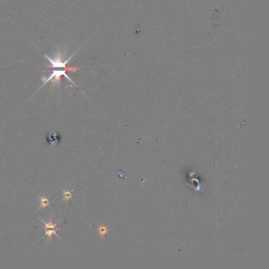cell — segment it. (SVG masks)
I'll return each instance as SVG.
<instances>
[{"instance_id":"cell-6","label":"cell","mask_w":269,"mask_h":269,"mask_svg":"<svg viewBox=\"0 0 269 269\" xmlns=\"http://www.w3.org/2000/svg\"><path fill=\"white\" fill-rule=\"evenodd\" d=\"M108 233V229L105 225L102 224L98 227V234L100 237H104Z\"/></svg>"},{"instance_id":"cell-7","label":"cell","mask_w":269,"mask_h":269,"mask_svg":"<svg viewBox=\"0 0 269 269\" xmlns=\"http://www.w3.org/2000/svg\"><path fill=\"white\" fill-rule=\"evenodd\" d=\"M72 197H73L72 191L63 190V200H65L66 201H67L72 200Z\"/></svg>"},{"instance_id":"cell-5","label":"cell","mask_w":269,"mask_h":269,"mask_svg":"<svg viewBox=\"0 0 269 269\" xmlns=\"http://www.w3.org/2000/svg\"><path fill=\"white\" fill-rule=\"evenodd\" d=\"M41 221H42L43 223L44 224V229H56V230H59L62 229V228H59V227H58V226H57L58 224H57V223H53L52 220H51V219L49 220L48 223H45L44 221L42 220V219H41Z\"/></svg>"},{"instance_id":"cell-2","label":"cell","mask_w":269,"mask_h":269,"mask_svg":"<svg viewBox=\"0 0 269 269\" xmlns=\"http://www.w3.org/2000/svg\"><path fill=\"white\" fill-rule=\"evenodd\" d=\"M77 51L74 53V54H72L70 55V57H69L68 58L63 60L62 59V54H61V51H58V52L56 54H54V58H51L49 57L48 55H45V58L49 61L50 62V65L49 66H47V68H62V69H70L72 67H67V64L69 63L70 60H71L73 57L75 55V54L77 53Z\"/></svg>"},{"instance_id":"cell-3","label":"cell","mask_w":269,"mask_h":269,"mask_svg":"<svg viewBox=\"0 0 269 269\" xmlns=\"http://www.w3.org/2000/svg\"><path fill=\"white\" fill-rule=\"evenodd\" d=\"M57 231H58V230H56V229H44V236L47 237L49 240H51V238H52L53 235H55L61 240L60 236L58 235Z\"/></svg>"},{"instance_id":"cell-4","label":"cell","mask_w":269,"mask_h":269,"mask_svg":"<svg viewBox=\"0 0 269 269\" xmlns=\"http://www.w3.org/2000/svg\"><path fill=\"white\" fill-rule=\"evenodd\" d=\"M40 201V208H45L48 207L50 204V200L48 197L47 196H42L39 197Z\"/></svg>"},{"instance_id":"cell-1","label":"cell","mask_w":269,"mask_h":269,"mask_svg":"<svg viewBox=\"0 0 269 269\" xmlns=\"http://www.w3.org/2000/svg\"><path fill=\"white\" fill-rule=\"evenodd\" d=\"M79 70V68H77V67H72L70 69H63V70H53L51 73L50 74V75L48 77H43L42 78V82H43V85L41 87L43 86H44L46 84L48 83L49 82H51L53 83V85H60V82H61V78L62 77H65L66 79L69 81V82H71L72 84L75 86L76 84L74 83V81L71 79V78L69 77V76L66 74V71L69 70L70 72H75L77 70Z\"/></svg>"}]
</instances>
